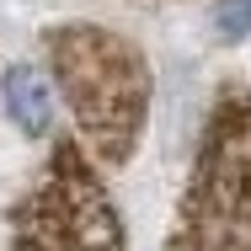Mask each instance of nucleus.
<instances>
[{
  "instance_id": "5",
  "label": "nucleus",
  "mask_w": 251,
  "mask_h": 251,
  "mask_svg": "<svg viewBox=\"0 0 251 251\" xmlns=\"http://www.w3.org/2000/svg\"><path fill=\"white\" fill-rule=\"evenodd\" d=\"M214 32L225 43L251 38V0H214Z\"/></svg>"
},
{
  "instance_id": "3",
  "label": "nucleus",
  "mask_w": 251,
  "mask_h": 251,
  "mask_svg": "<svg viewBox=\"0 0 251 251\" xmlns=\"http://www.w3.org/2000/svg\"><path fill=\"white\" fill-rule=\"evenodd\" d=\"M11 251H123V219L80 139L53 150L49 171L16 208Z\"/></svg>"
},
{
  "instance_id": "4",
  "label": "nucleus",
  "mask_w": 251,
  "mask_h": 251,
  "mask_svg": "<svg viewBox=\"0 0 251 251\" xmlns=\"http://www.w3.org/2000/svg\"><path fill=\"white\" fill-rule=\"evenodd\" d=\"M0 101H5L11 123L27 139H49V128H53V80L38 64H11L0 75Z\"/></svg>"
},
{
  "instance_id": "1",
  "label": "nucleus",
  "mask_w": 251,
  "mask_h": 251,
  "mask_svg": "<svg viewBox=\"0 0 251 251\" xmlns=\"http://www.w3.org/2000/svg\"><path fill=\"white\" fill-rule=\"evenodd\" d=\"M53 91L75 118V139L101 166H123L145 112H150V64L128 38L107 27H53L49 32Z\"/></svg>"
},
{
  "instance_id": "2",
  "label": "nucleus",
  "mask_w": 251,
  "mask_h": 251,
  "mask_svg": "<svg viewBox=\"0 0 251 251\" xmlns=\"http://www.w3.org/2000/svg\"><path fill=\"white\" fill-rule=\"evenodd\" d=\"M171 251H251V91L214 107Z\"/></svg>"
}]
</instances>
